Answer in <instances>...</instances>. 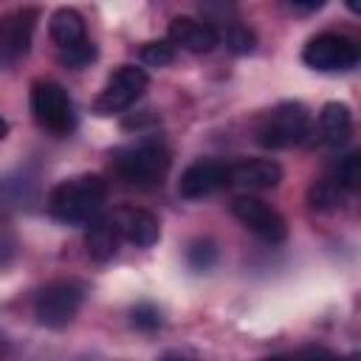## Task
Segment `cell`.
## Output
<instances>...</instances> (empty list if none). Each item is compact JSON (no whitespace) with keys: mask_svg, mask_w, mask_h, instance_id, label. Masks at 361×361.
Returning <instances> with one entry per match:
<instances>
[{"mask_svg":"<svg viewBox=\"0 0 361 361\" xmlns=\"http://www.w3.org/2000/svg\"><path fill=\"white\" fill-rule=\"evenodd\" d=\"M169 39L192 54H209L217 42L220 34L212 23L195 20V17H172L169 20Z\"/></svg>","mask_w":361,"mask_h":361,"instance_id":"obj_11","label":"cell"},{"mask_svg":"<svg viewBox=\"0 0 361 361\" xmlns=\"http://www.w3.org/2000/svg\"><path fill=\"white\" fill-rule=\"evenodd\" d=\"M231 212H234V217H237L248 231H254V234H257L259 240H265V243H282L285 234H288V226H285L282 214H279L276 209H271L265 200L254 197V195H240V197H234Z\"/></svg>","mask_w":361,"mask_h":361,"instance_id":"obj_8","label":"cell"},{"mask_svg":"<svg viewBox=\"0 0 361 361\" xmlns=\"http://www.w3.org/2000/svg\"><path fill=\"white\" fill-rule=\"evenodd\" d=\"M3 353H6V338L0 336V355H3Z\"/></svg>","mask_w":361,"mask_h":361,"instance_id":"obj_30","label":"cell"},{"mask_svg":"<svg viewBox=\"0 0 361 361\" xmlns=\"http://www.w3.org/2000/svg\"><path fill=\"white\" fill-rule=\"evenodd\" d=\"M226 45H228L234 54H248V51L254 48V34H251L245 25L231 23L228 31H226Z\"/></svg>","mask_w":361,"mask_h":361,"instance_id":"obj_20","label":"cell"},{"mask_svg":"<svg viewBox=\"0 0 361 361\" xmlns=\"http://www.w3.org/2000/svg\"><path fill=\"white\" fill-rule=\"evenodd\" d=\"M158 361H189V358H183V355H178V353H166V355H161Z\"/></svg>","mask_w":361,"mask_h":361,"instance_id":"obj_27","label":"cell"},{"mask_svg":"<svg viewBox=\"0 0 361 361\" xmlns=\"http://www.w3.org/2000/svg\"><path fill=\"white\" fill-rule=\"evenodd\" d=\"M341 192H358L361 189V155L350 152L341 158V164L336 166V175L330 178Z\"/></svg>","mask_w":361,"mask_h":361,"instance_id":"obj_17","label":"cell"},{"mask_svg":"<svg viewBox=\"0 0 361 361\" xmlns=\"http://www.w3.org/2000/svg\"><path fill=\"white\" fill-rule=\"evenodd\" d=\"M279 180H282V166L268 158H251V161H240L228 166V183L248 189V192L274 189L279 186Z\"/></svg>","mask_w":361,"mask_h":361,"instance_id":"obj_12","label":"cell"},{"mask_svg":"<svg viewBox=\"0 0 361 361\" xmlns=\"http://www.w3.org/2000/svg\"><path fill=\"white\" fill-rule=\"evenodd\" d=\"M48 31H51V39L59 45V51H71L87 39L85 37V20L76 8H56L51 14Z\"/></svg>","mask_w":361,"mask_h":361,"instance_id":"obj_14","label":"cell"},{"mask_svg":"<svg viewBox=\"0 0 361 361\" xmlns=\"http://www.w3.org/2000/svg\"><path fill=\"white\" fill-rule=\"evenodd\" d=\"M307 200H310L313 209H333V206H338V200H341V189L327 178V180H319V183L310 186Z\"/></svg>","mask_w":361,"mask_h":361,"instance_id":"obj_18","label":"cell"},{"mask_svg":"<svg viewBox=\"0 0 361 361\" xmlns=\"http://www.w3.org/2000/svg\"><path fill=\"white\" fill-rule=\"evenodd\" d=\"M34 17H37V11L23 8V11L11 14L8 20H3V42H6V51L11 56H20V54L28 51L31 31H34Z\"/></svg>","mask_w":361,"mask_h":361,"instance_id":"obj_16","label":"cell"},{"mask_svg":"<svg viewBox=\"0 0 361 361\" xmlns=\"http://www.w3.org/2000/svg\"><path fill=\"white\" fill-rule=\"evenodd\" d=\"M113 223L121 234V240L138 245V248H149L158 243L161 237V226H158V217L149 214L147 209H135V206H124L113 214Z\"/></svg>","mask_w":361,"mask_h":361,"instance_id":"obj_10","label":"cell"},{"mask_svg":"<svg viewBox=\"0 0 361 361\" xmlns=\"http://www.w3.org/2000/svg\"><path fill=\"white\" fill-rule=\"evenodd\" d=\"M313 135L310 113L299 102H282L257 124V141L268 149L299 147Z\"/></svg>","mask_w":361,"mask_h":361,"instance_id":"obj_3","label":"cell"},{"mask_svg":"<svg viewBox=\"0 0 361 361\" xmlns=\"http://www.w3.org/2000/svg\"><path fill=\"white\" fill-rule=\"evenodd\" d=\"M31 113L37 124L54 135H68L76 124L71 96L65 93L62 85L48 82V79H39L31 85Z\"/></svg>","mask_w":361,"mask_h":361,"instance_id":"obj_4","label":"cell"},{"mask_svg":"<svg viewBox=\"0 0 361 361\" xmlns=\"http://www.w3.org/2000/svg\"><path fill=\"white\" fill-rule=\"evenodd\" d=\"M299 361H358V358H338V355H333V353H327V350H307V355L305 358H299Z\"/></svg>","mask_w":361,"mask_h":361,"instance_id":"obj_25","label":"cell"},{"mask_svg":"<svg viewBox=\"0 0 361 361\" xmlns=\"http://www.w3.org/2000/svg\"><path fill=\"white\" fill-rule=\"evenodd\" d=\"M302 59L316 71H350L358 65V45L344 34L324 31L305 45Z\"/></svg>","mask_w":361,"mask_h":361,"instance_id":"obj_6","label":"cell"},{"mask_svg":"<svg viewBox=\"0 0 361 361\" xmlns=\"http://www.w3.org/2000/svg\"><path fill=\"white\" fill-rule=\"evenodd\" d=\"M319 135L327 147H344L353 135V113L344 102H327L319 113Z\"/></svg>","mask_w":361,"mask_h":361,"instance_id":"obj_13","label":"cell"},{"mask_svg":"<svg viewBox=\"0 0 361 361\" xmlns=\"http://www.w3.org/2000/svg\"><path fill=\"white\" fill-rule=\"evenodd\" d=\"M296 11H316V8H322V0H316V3H290Z\"/></svg>","mask_w":361,"mask_h":361,"instance_id":"obj_26","label":"cell"},{"mask_svg":"<svg viewBox=\"0 0 361 361\" xmlns=\"http://www.w3.org/2000/svg\"><path fill=\"white\" fill-rule=\"evenodd\" d=\"M82 299H85V290H82L79 282H73V279L51 282V285H45L37 293V299H34V316H37V322L42 327L59 330L68 322H73L76 310L82 307Z\"/></svg>","mask_w":361,"mask_h":361,"instance_id":"obj_5","label":"cell"},{"mask_svg":"<svg viewBox=\"0 0 361 361\" xmlns=\"http://www.w3.org/2000/svg\"><path fill=\"white\" fill-rule=\"evenodd\" d=\"M11 257H14V240H11V234L0 231V268H6L11 262Z\"/></svg>","mask_w":361,"mask_h":361,"instance_id":"obj_24","label":"cell"},{"mask_svg":"<svg viewBox=\"0 0 361 361\" xmlns=\"http://www.w3.org/2000/svg\"><path fill=\"white\" fill-rule=\"evenodd\" d=\"M6 133H8V121H6V118H0V141L6 138Z\"/></svg>","mask_w":361,"mask_h":361,"instance_id":"obj_29","label":"cell"},{"mask_svg":"<svg viewBox=\"0 0 361 361\" xmlns=\"http://www.w3.org/2000/svg\"><path fill=\"white\" fill-rule=\"evenodd\" d=\"M262 361H299L293 355H271V358H262Z\"/></svg>","mask_w":361,"mask_h":361,"instance_id":"obj_28","label":"cell"},{"mask_svg":"<svg viewBox=\"0 0 361 361\" xmlns=\"http://www.w3.org/2000/svg\"><path fill=\"white\" fill-rule=\"evenodd\" d=\"M169 147L158 138H141L130 147H121L113 152V172L135 189H155L164 183L166 172H169Z\"/></svg>","mask_w":361,"mask_h":361,"instance_id":"obj_1","label":"cell"},{"mask_svg":"<svg viewBox=\"0 0 361 361\" xmlns=\"http://www.w3.org/2000/svg\"><path fill=\"white\" fill-rule=\"evenodd\" d=\"M118 243H121V234H118L113 217L96 220V223L87 228V234H85L87 254H90V259H96V262H107V259H113V254L118 251Z\"/></svg>","mask_w":361,"mask_h":361,"instance_id":"obj_15","label":"cell"},{"mask_svg":"<svg viewBox=\"0 0 361 361\" xmlns=\"http://www.w3.org/2000/svg\"><path fill=\"white\" fill-rule=\"evenodd\" d=\"M107 197V183L99 175H76L56 183L48 195V212L59 223H90Z\"/></svg>","mask_w":361,"mask_h":361,"instance_id":"obj_2","label":"cell"},{"mask_svg":"<svg viewBox=\"0 0 361 361\" xmlns=\"http://www.w3.org/2000/svg\"><path fill=\"white\" fill-rule=\"evenodd\" d=\"M223 186H228V164L212 161V158L195 161L192 166L183 169V175L178 180L180 197H189V200L206 197V195H212V192H217Z\"/></svg>","mask_w":361,"mask_h":361,"instance_id":"obj_9","label":"cell"},{"mask_svg":"<svg viewBox=\"0 0 361 361\" xmlns=\"http://www.w3.org/2000/svg\"><path fill=\"white\" fill-rule=\"evenodd\" d=\"M214 257H217V251H214L212 243H192L189 251H186V259L195 271H206L214 262Z\"/></svg>","mask_w":361,"mask_h":361,"instance_id":"obj_21","label":"cell"},{"mask_svg":"<svg viewBox=\"0 0 361 361\" xmlns=\"http://www.w3.org/2000/svg\"><path fill=\"white\" fill-rule=\"evenodd\" d=\"M149 85V76L144 68H135V65H121L110 73L107 85L102 87V93L96 96V110L102 116H110V113H121L127 110Z\"/></svg>","mask_w":361,"mask_h":361,"instance_id":"obj_7","label":"cell"},{"mask_svg":"<svg viewBox=\"0 0 361 361\" xmlns=\"http://www.w3.org/2000/svg\"><path fill=\"white\" fill-rule=\"evenodd\" d=\"M130 319H133V324H135L138 330H155V327L161 324V313H158V307H155V305H147V302L135 305L133 313H130Z\"/></svg>","mask_w":361,"mask_h":361,"instance_id":"obj_22","label":"cell"},{"mask_svg":"<svg viewBox=\"0 0 361 361\" xmlns=\"http://www.w3.org/2000/svg\"><path fill=\"white\" fill-rule=\"evenodd\" d=\"M96 56V48H93V42H82V45H76V48H71V51H62V62L68 65V68H85L90 59Z\"/></svg>","mask_w":361,"mask_h":361,"instance_id":"obj_23","label":"cell"},{"mask_svg":"<svg viewBox=\"0 0 361 361\" xmlns=\"http://www.w3.org/2000/svg\"><path fill=\"white\" fill-rule=\"evenodd\" d=\"M175 59V48L169 45V42H147L144 48H141V62L144 65H152V68H164V65H169Z\"/></svg>","mask_w":361,"mask_h":361,"instance_id":"obj_19","label":"cell"}]
</instances>
